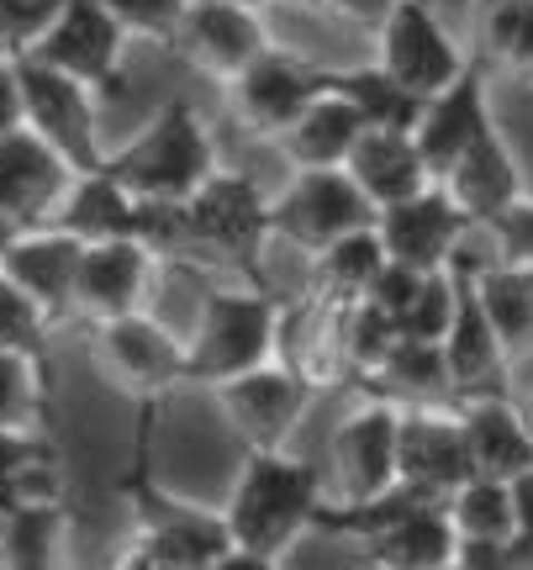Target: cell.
Returning a JSON list of instances; mask_svg holds the SVG:
<instances>
[{"mask_svg": "<svg viewBox=\"0 0 533 570\" xmlns=\"http://www.w3.org/2000/svg\"><path fill=\"white\" fill-rule=\"evenodd\" d=\"M423 275H428V269H412V265H402V259H391V254H386V265H381L375 285H369V302L381 306V312H391V317L402 323V312L412 306V296H417Z\"/></svg>", "mask_w": 533, "mask_h": 570, "instance_id": "60d3db41", "label": "cell"}, {"mask_svg": "<svg viewBox=\"0 0 533 570\" xmlns=\"http://www.w3.org/2000/svg\"><path fill=\"white\" fill-rule=\"evenodd\" d=\"M365 127L369 122L354 111L349 96H338L328 85V90L275 138V148H280V159H286L290 169H344L354 154V142L365 138Z\"/></svg>", "mask_w": 533, "mask_h": 570, "instance_id": "484cf974", "label": "cell"}, {"mask_svg": "<svg viewBox=\"0 0 533 570\" xmlns=\"http://www.w3.org/2000/svg\"><path fill=\"white\" fill-rule=\"evenodd\" d=\"M359 386H365V391H381V396H391V402H444V396H450V365H444V344L396 333V344L386 348V360L369 370Z\"/></svg>", "mask_w": 533, "mask_h": 570, "instance_id": "f546056e", "label": "cell"}, {"mask_svg": "<svg viewBox=\"0 0 533 570\" xmlns=\"http://www.w3.org/2000/svg\"><path fill=\"white\" fill-rule=\"evenodd\" d=\"M17 80H21V117H27L32 132H42L75 169L106 164L101 111H96V90L90 85L53 69V63L32 59V53L17 59Z\"/></svg>", "mask_w": 533, "mask_h": 570, "instance_id": "30bf717a", "label": "cell"}, {"mask_svg": "<svg viewBox=\"0 0 533 570\" xmlns=\"http://www.w3.org/2000/svg\"><path fill=\"white\" fill-rule=\"evenodd\" d=\"M492 75L481 69V63H471L465 75H454L444 90H433L428 101H423V111H417V122H412V138H417V148H423V159H428L433 180L450 169L465 148H471V138L481 132L486 122H496L492 111Z\"/></svg>", "mask_w": 533, "mask_h": 570, "instance_id": "44dd1931", "label": "cell"}, {"mask_svg": "<svg viewBox=\"0 0 533 570\" xmlns=\"http://www.w3.org/2000/svg\"><path fill=\"white\" fill-rule=\"evenodd\" d=\"M523 417H529V433H533V402H529V407H523Z\"/></svg>", "mask_w": 533, "mask_h": 570, "instance_id": "681fc988", "label": "cell"}, {"mask_svg": "<svg viewBox=\"0 0 533 570\" xmlns=\"http://www.w3.org/2000/svg\"><path fill=\"white\" fill-rule=\"evenodd\" d=\"M375 63H386L396 80L428 101L454 75L471 69V42L454 38V27L433 0H396L391 17L375 27Z\"/></svg>", "mask_w": 533, "mask_h": 570, "instance_id": "9c48e42d", "label": "cell"}, {"mask_svg": "<svg viewBox=\"0 0 533 570\" xmlns=\"http://www.w3.org/2000/svg\"><path fill=\"white\" fill-rule=\"evenodd\" d=\"M328 502L323 470L296 460L286 449H244V465L227 487L223 518L233 533V550L217 570H275L286 554L317 533V512Z\"/></svg>", "mask_w": 533, "mask_h": 570, "instance_id": "6da1fadb", "label": "cell"}, {"mask_svg": "<svg viewBox=\"0 0 533 570\" xmlns=\"http://www.w3.org/2000/svg\"><path fill=\"white\" fill-rule=\"evenodd\" d=\"M11 238H17V223H11V217H6V212H0V248L11 244Z\"/></svg>", "mask_w": 533, "mask_h": 570, "instance_id": "7dc6e473", "label": "cell"}, {"mask_svg": "<svg viewBox=\"0 0 533 570\" xmlns=\"http://www.w3.org/2000/svg\"><path fill=\"white\" fill-rule=\"evenodd\" d=\"M223 90H227L233 122L244 127L248 138L275 142L317 96H323V90H328V69H317V63L296 59V53H286V48L269 42L265 53L248 63L238 80H227Z\"/></svg>", "mask_w": 533, "mask_h": 570, "instance_id": "7c38bea8", "label": "cell"}, {"mask_svg": "<svg viewBox=\"0 0 533 570\" xmlns=\"http://www.w3.org/2000/svg\"><path fill=\"white\" fill-rule=\"evenodd\" d=\"M396 475L428 497H450L465 475H475L460 402H402L396 423Z\"/></svg>", "mask_w": 533, "mask_h": 570, "instance_id": "2e32d148", "label": "cell"}, {"mask_svg": "<svg viewBox=\"0 0 533 570\" xmlns=\"http://www.w3.org/2000/svg\"><path fill=\"white\" fill-rule=\"evenodd\" d=\"M80 254H85V238H75V233L59 223L17 227V238L0 248V269L42 306L48 323H63V317H75Z\"/></svg>", "mask_w": 533, "mask_h": 570, "instance_id": "ffe728a7", "label": "cell"}, {"mask_svg": "<svg viewBox=\"0 0 533 570\" xmlns=\"http://www.w3.org/2000/svg\"><path fill=\"white\" fill-rule=\"evenodd\" d=\"M460 423H465V444H471V465L481 475H502L513 481L533 465V433L529 417L507 391H486V396H465L460 402Z\"/></svg>", "mask_w": 533, "mask_h": 570, "instance_id": "d4e9b609", "label": "cell"}, {"mask_svg": "<svg viewBox=\"0 0 533 570\" xmlns=\"http://www.w3.org/2000/svg\"><path fill=\"white\" fill-rule=\"evenodd\" d=\"M375 233L386 244L391 259H402L412 269H450V259L460 254V244L475 233V223L460 212L444 180L423 185L417 196L396 206H381L375 212Z\"/></svg>", "mask_w": 533, "mask_h": 570, "instance_id": "ac0fdd59", "label": "cell"}, {"mask_svg": "<svg viewBox=\"0 0 533 570\" xmlns=\"http://www.w3.org/2000/svg\"><path fill=\"white\" fill-rule=\"evenodd\" d=\"M127 32L122 21L106 11L101 0H63L59 17L42 27V38L27 48L32 59L53 63L63 75L85 80L96 96L101 90H117L127 75Z\"/></svg>", "mask_w": 533, "mask_h": 570, "instance_id": "4fadbf2b", "label": "cell"}, {"mask_svg": "<svg viewBox=\"0 0 533 570\" xmlns=\"http://www.w3.org/2000/svg\"><path fill=\"white\" fill-rule=\"evenodd\" d=\"M328 85L338 96H349L354 111H359L369 127H412L417 111H423V96L407 90L386 63H375V59L349 63V69H328Z\"/></svg>", "mask_w": 533, "mask_h": 570, "instance_id": "4dcf8cb0", "label": "cell"}, {"mask_svg": "<svg viewBox=\"0 0 533 570\" xmlns=\"http://www.w3.org/2000/svg\"><path fill=\"white\" fill-rule=\"evenodd\" d=\"M454 302H460V275H454V269H428L396 327H402L407 338H433V344H438L454 323Z\"/></svg>", "mask_w": 533, "mask_h": 570, "instance_id": "d590c367", "label": "cell"}, {"mask_svg": "<svg viewBox=\"0 0 533 570\" xmlns=\"http://www.w3.org/2000/svg\"><path fill=\"white\" fill-rule=\"evenodd\" d=\"M90 360L138 407H165L175 391L190 386L185 381V338H175L148 306L90 323Z\"/></svg>", "mask_w": 533, "mask_h": 570, "instance_id": "8992f818", "label": "cell"}, {"mask_svg": "<svg viewBox=\"0 0 533 570\" xmlns=\"http://www.w3.org/2000/svg\"><path fill=\"white\" fill-rule=\"evenodd\" d=\"M396 333H402L396 317L381 312L369 296H359V302H349V306H338V312H333V360H338L344 375L365 381L369 370L386 360V348L396 344Z\"/></svg>", "mask_w": 533, "mask_h": 570, "instance_id": "d6a6232c", "label": "cell"}, {"mask_svg": "<svg viewBox=\"0 0 533 570\" xmlns=\"http://www.w3.org/2000/svg\"><path fill=\"white\" fill-rule=\"evenodd\" d=\"M533 21V0H471V59L486 69V75H507L517 42Z\"/></svg>", "mask_w": 533, "mask_h": 570, "instance_id": "836d02e7", "label": "cell"}, {"mask_svg": "<svg viewBox=\"0 0 533 570\" xmlns=\"http://www.w3.org/2000/svg\"><path fill=\"white\" fill-rule=\"evenodd\" d=\"M444 512L454 523V539H517V512H513V481L502 475H465L460 487L444 497Z\"/></svg>", "mask_w": 533, "mask_h": 570, "instance_id": "1f68e13d", "label": "cell"}, {"mask_svg": "<svg viewBox=\"0 0 533 570\" xmlns=\"http://www.w3.org/2000/svg\"><path fill=\"white\" fill-rule=\"evenodd\" d=\"M517 544L507 539H454V570H513Z\"/></svg>", "mask_w": 533, "mask_h": 570, "instance_id": "7bdbcfd3", "label": "cell"}, {"mask_svg": "<svg viewBox=\"0 0 533 570\" xmlns=\"http://www.w3.org/2000/svg\"><path fill=\"white\" fill-rule=\"evenodd\" d=\"M106 169H111L138 202L185 206L223 169V159H217L211 127L196 117V106L175 96V101L159 106V117H148L117 154H106Z\"/></svg>", "mask_w": 533, "mask_h": 570, "instance_id": "277c9868", "label": "cell"}, {"mask_svg": "<svg viewBox=\"0 0 533 570\" xmlns=\"http://www.w3.org/2000/svg\"><path fill=\"white\" fill-rule=\"evenodd\" d=\"M159 407H138V465L122 481L127 508H132V533H127L122 566L127 570H217L233 550L223 508H196L169 497L165 487L148 481V428Z\"/></svg>", "mask_w": 533, "mask_h": 570, "instance_id": "7a4b0ae2", "label": "cell"}, {"mask_svg": "<svg viewBox=\"0 0 533 570\" xmlns=\"http://www.w3.org/2000/svg\"><path fill=\"white\" fill-rule=\"evenodd\" d=\"M317 391H323L317 375H307L286 354H275L265 365H254L244 375L223 381V386H211V396H217L227 428L238 433L244 449H286V439L302 428V417L317 402Z\"/></svg>", "mask_w": 533, "mask_h": 570, "instance_id": "52a82bcc", "label": "cell"}, {"mask_svg": "<svg viewBox=\"0 0 533 570\" xmlns=\"http://www.w3.org/2000/svg\"><path fill=\"white\" fill-rule=\"evenodd\" d=\"M396 423L402 402H391L381 391H365L359 407H349L328 433V475L338 502H365L391 491L396 475Z\"/></svg>", "mask_w": 533, "mask_h": 570, "instance_id": "8fae6325", "label": "cell"}, {"mask_svg": "<svg viewBox=\"0 0 533 570\" xmlns=\"http://www.w3.org/2000/svg\"><path fill=\"white\" fill-rule=\"evenodd\" d=\"M269 244H275L269 196L259 190V180H248L238 169H217L180 206V254H211L217 265L259 281V254Z\"/></svg>", "mask_w": 533, "mask_h": 570, "instance_id": "5b68a950", "label": "cell"}, {"mask_svg": "<svg viewBox=\"0 0 533 570\" xmlns=\"http://www.w3.org/2000/svg\"><path fill=\"white\" fill-rule=\"evenodd\" d=\"M27 122L21 117V80H17V59H0V138L17 132Z\"/></svg>", "mask_w": 533, "mask_h": 570, "instance_id": "bcb514c9", "label": "cell"}, {"mask_svg": "<svg viewBox=\"0 0 533 570\" xmlns=\"http://www.w3.org/2000/svg\"><path fill=\"white\" fill-rule=\"evenodd\" d=\"M165 254L148 238H96L80 254V275H75V317L85 323H106V317H127L144 312L148 291L159 281Z\"/></svg>", "mask_w": 533, "mask_h": 570, "instance_id": "e0dca14e", "label": "cell"}, {"mask_svg": "<svg viewBox=\"0 0 533 570\" xmlns=\"http://www.w3.org/2000/svg\"><path fill=\"white\" fill-rule=\"evenodd\" d=\"M369 566L381 570H450L454 566V523L444 512V497H423L391 523L359 539Z\"/></svg>", "mask_w": 533, "mask_h": 570, "instance_id": "603a6c76", "label": "cell"}, {"mask_svg": "<svg viewBox=\"0 0 533 570\" xmlns=\"http://www.w3.org/2000/svg\"><path fill=\"white\" fill-rule=\"evenodd\" d=\"M438 180H444V190L460 202V212H465L475 227L486 223V217H496L502 206H513L517 196H529V190H523L517 154H513V142H507V132H502V122L481 127L471 138V148H465Z\"/></svg>", "mask_w": 533, "mask_h": 570, "instance_id": "7402d4cb", "label": "cell"}, {"mask_svg": "<svg viewBox=\"0 0 533 570\" xmlns=\"http://www.w3.org/2000/svg\"><path fill=\"white\" fill-rule=\"evenodd\" d=\"M307 259H312L307 296L317 306H333V312H338V306L369 296V285H375L381 265H386V244H381V233H375V223H369V227L344 233V238H333L328 248H317V254H307Z\"/></svg>", "mask_w": 533, "mask_h": 570, "instance_id": "4316f807", "label": "cell"}, {"mask_svg": "<svg viewBox=\"0 0 533 570\" xmlns=\"http://www.w3.org/2000/svg\"><path fill=\"white\" fill-rule=\"evenodd\" d=\"M369 223H375V202L354 185L349 169H290V180L269 196L275 244H290L302 254H317L333 238Z\"/></svg>", "mask_w": 533, "mask_h": 570, "instance_id": "ba28073f", "label": "cell"}, {"mask_svg": "<svg viewBox=\"0 0 533 570\" xmlns=\"http://www.w3.org/2000/svg\"><path fill=\"white\" fill-rule=\"evenodd\" d=\"M323 11H328L338 27H349V32H365V38H375V27L391 17V6L396 0H317Z\"/></svg>", "mask_w": 533, "mask_h": 570, "instance_id": "ee69618b", "label": "cell"}, {"mask_svg": "<svg viewBox=\"0 0 533 570\" xmlns=\"http://www.w3.org/2000/svg\"><path fill=\"white\" fill-rule=\"evenodd\" d=\"M38 460H53V444L42 428H0V481Z\"/></svg>", "mask_w": 533, "mask_h": 570, "instance_id": "b9f144b4", "label": "cell"}, {"mask_svg": "<svg viewBox=\"0 0 533 570\" xmlns=\"http://www.w3.org/2000/svg\"><path fill=\"white\" fill-rule=\"evenodd\" d=\"M69 533L75 518L63 497L48 502H21L0 518V566L6 570H53L69 560Z\"/></svg>", "mask_w": 533, "mask_h": 570, "instance_id": "f1b7e54d", "label": "cell"}, {"mask_svg": "<svg viewBox=\"0 0 533 570\" xmlns=\"http://www.w3.org/2000/svg\"><path fill=\"white\" fill-rule=\"evenodd\" d=\"M48 417V354L0 348V428H42Z\"/></svg>", "mask_w": 533, "mask_h": 570, "instance_id": "e575fe53", "label": "cell"}, {"mask_svg": "<svg viewBox=\"0 0 533 570\" xmlns=\"http://www.w3.org/2000/svg\"><path fill=\"white\" fill-rule=\"evenodd\" d=\"M513 512H517V566H533V465L513 475Z\"/></svg>", "mask_w": 533, "mask_h": 570, "instance_id": "f6af8a7d", "label": "cell"}, {"mask_svg": "<svg viewBox=\"0 0 533 570\" xmlns=\"http://www.w3.org/2000/svg\"><path fill=\"white\" fill-rule=\"evenodd\" d=\"M75 175L80 169L27 122L0 138V212L17 227L53 223L63 196H69V185H75Z\"/></svg>", "mask_w": 533, "mask_h": 570, "instance_id": "d6986e66", "label": "cell"}, {"mask_svg": "<svg viewBox=\"0 0 533 570\" xmlns=\"http://www.w3.org/2000/svg\"><path fill=\"white\" fill-rule=\"evenodd\" d=\"M344 169H349L354 185L375 202V212L407 202L423 185H433V169H428V159H423L417 138H412V127H365V138L354 142V154Z\"/></svg>", "mask_w": 533, "mask_h": 570, "instance_id": "cb8c5ba5", "label": "cell"}, {"mask_svg": "<svg viewBox=\"0 0 533 570\" xmlns=\"http://www.w3.org/2000/svg\"><path fill=\"white\" fill-rule=\"evenodd\" d=\"M265 6H269V0H265ZM280 6H317V0H280Z\"/></svg>", "mask_w": 533, "mask_h": 570, "instance_id": "c3c4849f", "label": "cell"}, {"mask_svg": "<svg viewBox=\"0 0 533 570\" xmlns=\"http://www.w3.org/2000/svg\"><path fill=\"white\" fill-rule=\"evenodd\" d=\"M265 48H269L265 6H248V0H190L169 53H180L211 85H227L238 80Z\"/></svg>", "mask_w": 533, "mask_h": 570, "instance_id": "5bb4252c", "label": "cell"}, {"mask_svg": "<svg viewBox=\"0 0 533 570\" xmlns=\"http://www.w3.org/2000/svg\"><path fill=\"white\" fill-rule=\"evenodd\" d=\"M111 17L122 21V32L132 42H154V48H175L190 0H101Z\"/></svg>", "mask_w": 533, "mask_h": 570, "instance_id": "8d00e7d4", "label": "cell"}, {"mask_svg": "<svg viewBox=\"0 0 533 570\" xmlns=\"http://www.w3.org/2000/svg\"><path fill=\"white\" fill-rule=\"evenodd\" d=\"M475 259H481V254H471L465 244H460V254L450 259V269L460 275V302H454V323L438 344H444L454 402L486 396V391H507V370H513V354L496 338L492 317H486V306L475 296Z\"/></svg>", "mask_w": 533, "mask_h": 570, "instance_id": "9a60e30c", "label": "cell"}, {"mask_svg": "<svg viewBox=\"0 0 533 570\" xmlns=\"http://www.w3.org/2000/svg\"><path fill=\"white\" fill-rule=\"evenodd\" d=\"M248 6H265V0H248Z\"/></svg>", "mask_w": 533, "mask_h": 570, "instance_id": "f907efd6", "label": "cell"}, {"mask_svg": "<svg viewBox=\"0 0 533 570\" xmlns=\"http://www.w3.org/2000/svg\"><path fill=\"white\" fill-rule=\"evenodd\" d=\"M59 6L63 0H0V59H21L59 17Z\"/></svg>", "mask_w": 533, "mask_h": 570, "instance_id": "f35d334b", "label": "cell"}, {"mask_svg": "<svg viewBox=\"0 0 533 570\" xmlns=\"http://www.w3.org/2000/svg\"><path fill=\"white\" fill-rule=\"evenodd\" d=\"M48 317L42 306L21 291L6 269H0V348H27V354H48Z\"/></svg>", "mask_w": 533, "mask_h": 570, "instance_id": "74e56055", "label": "cell"}, {"mask_svg": "<svg viewBox=\"0 0 533 570\" xmlns=\"http://www.w3.org/2000/svg\"><path fill=\"white\" fill-rule=\"evenodd\" d=\"M475 233H486V238H492V254L533 265V196H517L513 206H502V212L486 217Z\"/></svg>", "mask_w": 533, "mask_h": 570, "instance_id": "ab89813d", "label": "cell"}, {"mask_svg": "<svg viewBox=\"0 0 533 570\" xmlns=\"http://www.w3.org/2000/svg\"><path fill=\"white\" fill-rule=\"evenodd\" d=\"M280 327H286V306L275 302V291H265V281L206 291L196 306V327L185 338V381L211 391L244 370L275 360Z\"/></svg>", "mask_w": 533, "mask_h": 570, "instance_id": "3957f363", "label": "cell"}, {"mask_svg": "<svg viewBox=\"0 0 533 570\" xmlns=\"http://www.w3.org/2000/svg\"><path fill=\"white\" fill-rule=\"evenodd\" d=\"M475 296L486 306L496 338L507 344V354L523 360L533 348V265L502 259V254H481L475 259Z\"/></svg>", "mask_w": 533, "mask_h": 570, "instance_id": "83f0119b", "label": "cell"}]
</instances>
